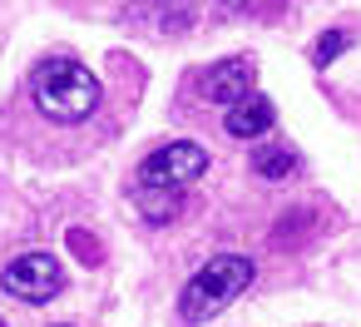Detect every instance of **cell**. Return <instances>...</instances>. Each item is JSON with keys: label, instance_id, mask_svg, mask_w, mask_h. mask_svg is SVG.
Returning <instances> with one entry per match:
<instances>
[{"label": "cell", "instance_id": "9c48e42d", "mask_svg": "<svg viewBox=\"0 0 361 327\" xmlns=\"http://www.w3.org/2000/svg\"><path fill=\"white\" fill-rule=\"evenodd\" d=\"M312 228H317V213H312V208H292L287 223L272 228V243H277V248H292V243H297L302 233H312Z\"/></svg>", "mask_w": 361, "mask_h": 327}, {"label": "cell", "instance_id": "52a82bcc", "mask_svg": "<svg viewBox=\"0 0 361 327\" xmlns=\"http://www.w3.org/2000/svg\"><path fill=\"white\" fill-rule=\"evenodd\" d=\"M134 203L149 223H173L183 213V189H139L134 184Z\"/></svg>", "mask_w": 361, "mask_h": 327}, {"label": "cell", "instance_id": "6da1fadb", "mask_svg": "<svg viewBox=\"0 0 361 327\" xmlns=\"http://www.w3.org/2000/svg\"><path fill=\"white\" fill-rule=\"evenodd\" d=\"M30 95H35V109L55 124H80L99 109V80L94 70H85L80 60L70 55H55V60H40V70L30 75Z\"/></svg>", "mask_w": 361, "mask_h": 327}, {"label": "cell", "instance_id": "5b68a950", "mask_svg": "<svg viewBox=\"0 0 361 327\" xmlns=\"http://www.w3.org/2000/svg\"><path fill=\"white\" fill-rule=\"evenodd\" d=\"M252 60H218V65H208L203 75H198V95H203V105H238L243 95H252Z\"/></svg>", "mask_w": 361, "mask_h": 327}, {"label": "cell", "instance_id": "7c38bea8", "mask_svg": "<svg viewBox=\"0 0 361 327\" xmlns=\"http://www.w3.org/2000/svg\"><path fill=\"white\" fill-rule=\"evenodd\" d=\"M218 6L233 11V16H277L282 0H218Z\"/></svg>", "mask_w": 361, "mask_h": 327}, {"label": "cell", "instance_id": "7a4b0ae2", "mask_svg": "<svg viewBox=\"0 0 361 327\" xmlns=\"http://www.w3.org/2000/svg\"><path fill=\"white\" fill-rule=\"evenodd\" d=\"M252 278H257L252 258H243V253H213V258L183 283V292H178V317H183V322H208V317H218L223 307H233V302L252 287Z\"/></svg>", "mask_w": 361, "mask_h": 327}, {"label": "cell", "instance_id": "8fae6325", "mask_svg": "<svg viewBox=\"0 0 361 327\" xmlns=\"http://www.w3.org/2000/svg\"><path fill=\"white\" fill-rule=\"evenodd\" d=\"M70 253H80V263H85V268H99V263H104V248H99L85 228H70Z\"/></svg>", "mask_w": 361, "mask_h": 327}, {"label": "cell", "instance_id": "30bf717a", "mask_svg": "<svg viewBox=\"0 0 361 327\" xmlns=\"http://www.w3.org/2000/svg\"><path fill=\"white\" fill-rule=\"evenodd\" d=\"M346 45H351V35H346V30H322V35H317V45H312V65H317V70H322V65H331Z\"/></svg>", "mask_w": 361, "mask_h": 327}, {"label": "cell", "instance_id": "ba28073f", "mask_svg": "<svg viewBox=\"0 0 361 327\" xmlns=\"http://www.w3.org/2000/svg\"><path fill=\"white\" fill-rule=\"evenodd\" d=\"M297 164H302V159H297L287 144H257V149H252V174H257V179H292Z\"/></svg>", "mask_w": 361, "mask_h": 327}, {"label": "cell", "instance_id": "5bb4252c", "mask_svg": "<svg viewBox=\"0 0 361 327\" xmlns=\"http://www.w3.org/2000/svg\"><path fill=\"white\" fill-rule=\"evenodd\" d=\"M0 327H6V322H0Z\"/></svg>", "mask_w": 361, "mask_h": 327}, {"label": "cell", "instance_id": "4fadbf2b", "mask_svg": "<svg viewBox=\"0 0 361 327\" xmlns=\"http://www.w3.org/2000/svg\"><path fill=\"white\" fill-rule=\"evenodd\" d=\"M60 327H70V322H60Z\"/></svg>", "mask_w": 361, "mask_h": 327}, {"label": "cell", "instance_id": "8992f818", "mask_svg": "<svg viewBox=\"0 0 361 327\" xmlns=\"http://www.w3.org/2000/svg\"><path fill=\"white\" fill-rule=\"evenodd\" d=\"M272 124H277V109H272V100H262V95H243V100L228 105V114H223V129H228L233 139H262Z\"/></svg>", "mask_w": 361, "mask_h": 327}, {"label": "cell", "instance_id": "277c9868", "mask_svg": "<svg viewBox=\"0 0 361 327\" xmlns=\"http://www.w3.org/2000/svg\"><path fill=\"white\" fill-rule=\"evenodd\" d=\"M208 169V154L198 149V144H188V139H173V144H164V149H154L144 164H139V189H188L198 174Z\"/></svg>", "mask_w": 361, "mask_h": 327}, {"label": "cell", "instance_id": "3957f363", "mask_svg": "<svg viewBox=\"0 0 361 327\" xmlns=\"http://www.w3.org/2000/svg\"><path fill=\"white\" fill-rule=\"evenodd\" d=\"M0 287H6L16 302H55L65 292V268L50 253H20L0 268Z\"/></svg>", "mask_w": 361, "mask_h": 327}]
</instances>
